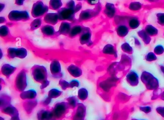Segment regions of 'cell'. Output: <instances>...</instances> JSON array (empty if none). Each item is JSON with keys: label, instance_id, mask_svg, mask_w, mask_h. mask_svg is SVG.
Here are the masks:
<instances>
[{"label": "cell", "instance_id": "obj_1", "mask_svg": "<svg viewBox=\"0 0 164 120\" xmlns=\"http://www.w3.org/2000/svg\"><path fill=\"white\" fill-rule=\"evenodd\" d=\"M32 75L34 80L42 83L47 80V73L45 68L43 66H35L33 68Z\"/></svg>", "mask_w": 164, "mask_h": 120}, {"label": "cell", "instance_id": "obj_2", "mask_svg": "<svg viewBox=\"0 0 164 120\" xmlns=\"http://www.w3.org/2000/svg\"><path fill=\"white\" fill-rule=\"evenodd\" d=\"M15 86L18 91L23 92L27 86V77L26 72L21 71L16 77L15 81Z\"/></svg>", "mask_w": 164, "mask_h": 120}, {"label": "cell", "instance_id": "obj_3", "mask_svg": "<svg viewBox=\"0 0 164 120\" xmlns=\"http://www.w3.org/2000/svg\"><path fill=\"white\" fill-rule=\"evenodd\" d=\"M48 7L46 6L43 2L38 1L36 2L33 6L32 14L33 17L37 18L42 16L48 12Z\"/></svg>", "mask_w": 164, "mask_h": 120}, {"label": "cell", "instance_id": "obj_4", "mask_svg": "<svg viewBox=\"0 0 164 120\" xmlns=\"http://www.w3.org/2000/svg\"><path fill=\"white\" fill-rule=\"evenodd\" d=\"M76 11L74 9L71 8H61L58 11V15L59 19L61 20L72 21L74 19L75 14Z\"/></svg>", "mask_w": 164, "mask_h": 120}, {"label": "cell", "instance_id": "obj_5", "mask_svg": "<svg viewBox=\"0 0 164 120\" xmlns=\"http://www.w3.org/2000/svg\"><path fill=\"white\" fill-rule=\"evenodd\" d=\"M8 18L11 21H26L29 19V16L26 11H13L9 14Z\"/></svg>", "mask_w": 164, "mask_h": 120}, {"label": "cell", "instance_id": "obj_6", "mask_svg": "<svg viewBox=\"0 0 164 120\" xmlns=\"http://www.w3.org/2000/svg\"><path fill=\"white\" fill-rule=\"evenodd\" d=\"M7 55L9 58H11L15 57L24 58L27 56V51L24 48H9L7 50Z\"/></svg>", "mask_w": 164, "mask_h": 120}, {"label": "cell", "instance_id": "obj_7", "mask_svg": "<svg viewBox=\"0 0 164 120\" xmlns=\"http://www.w3.org/2000/svg\"><path fill=\"white\" fill-rule=\"evenodd\" d=\"M68 106L69 104H66V103L64 102L57 103L55 106L52 112L54 116L57 118H60L61 117H62L66 113Z\"/></svg>", "mask_w": 164, "mask_h": 120}, {"label": "cell", "instance_id": "obj_8", "mask_svg": "<svg viewBox=\"0 0 164 120\" xmlns=\"http://www.w3.org/2000/svg\"><path fill=\"white\" fill-rule=\"evenodd\" d=\"M50 69L52 75L55 76H56V77H61L60 64L57 60H54L52 61L50 66Z\"/></svg>", "mask_w": 164, "mask_h": 120}, {"label": "cell", "instance_id": "obj_9", "mask_svg": "<svg viewBox=\"0 0 164 120\" xmlns=\"http://www.w3.org/2000/svg\"><path fill=\"white\" fill-rule=\"evenodd\" d=\"M58 14L49 13L46 14L44 17V20L45 23L51 24H55L59 20Z\"/></svg>", "mask_w": 164, "mask_h": 120}, {"label": "cell", "instance_id": "obj_10", "mask_svg": "<svg viewBox=\"0 0 164 120\" xmlns=\"http://www.w3.org/2000/svg\"><path fill=\"white\" fill-rule=\"evenodd\" d=\"M91 33L88 29L84 30V32L82 33L80 37V42L81 44H87L89 45V43L91 42Z\"/></svg>", "mask_w": 164, "mask_h": 120}, {"label": "cell", "instance_id": "obj_11", "mask_svg": "<svg viewBox=\"0 0 164 120\" xmlns=\"http://www.w3.org/2000/svg\"><path fill=\"white\" fill-rule=\"evenodd\" d=\"M16 70V68L11 66L9 64H5L2 68V73L5 76L9 77Z\"/></svg>", "mask_w": 164, "mask_h": 120}, {"label": "cell", "instance_id": "obj_12", "mask_svg": "<svg viewBox=\"0 0 164 120\" xmlns=\"http://www.w3.org/2000/svg\"><path fill=\"white\" fill-rule=\"evenodd\" d=\"M115 12H116V10H115L114 5L113 4H110V3H107L106 4L104 12L107 15V17L110 18H112L114 16Z\"/></svg>", "mask_w": 164, "mask_h": 120}, {"label": "cell", "instance_id": "obj_13", "mask_svg": "<svg viewBox=\"0 0 164 120\" xmlns=\"http://www.w3.org/2000/svg\"><path fill=\"white\" fill-rule=\"evenodd\" d=\"M68 71L72 76L74 77H79L82 75V69L75 65H71L68 67Z\"/></svg>", "mask_w": 164, "mask_h": 120}, {"label": "cell", "instance_id": "obj_14", "mask_svg": "<svg viewBox=\"0 0 164 120\" xmlns=\"http://www.w3.org/2000/svg\"><path fill=\"white\" fill-rule=\"evenodd\" d=\"M116 31L118 36L121 37H124L126 36L128 33L129 29L126 25L120 24L116 28Z\"/></svg>", "mask_w": 164, "mask_h": 120}, {"label": "cell", "instance_id": "obj_15", "mask_svg": "<svg viewBox=\"0 0 164 120\" xmlns=\"http://www.w3.org/2000/svg\"><path fill=\"white\" fill-rule=\"evenodd\" d=\"M37 96L36 91L33 90H30L28 91H23L20 95L22 99H34Z\"/></svg>", "mask_w": 164, "mask_h": 120}, {"label": "cell", "instance_id": "obj_16", "mask_svg": "<svg viewBox=\"0 0 164 120\" xmlns=\"http://www.w3.org/2000/svg\"><path fill=\"white\" fill-rule=\"evenodd\" d=\"M54 116L52 112L48 111H41L38 113V120H49Z\"/></svg>", "mask_w": 164, "mask_h": 120}, {"label": "cell", "instance_id": "obj_17", "mask_svg": "<svg viewBox=\"0 0 164 120\" xmlns=\"http://www.w3.org/2000/svg\"><path fill=\"white\" fill-rule=\"evenodd\" d=\"M71 29V25L68 22H63L61 24L59 33L63 35L69 34Z\"/></svg>", "mask_w": 164, "mask_h": 120}, {"label": "cell", "instance_id": "obj_18", "mask_svg": "<svg viewBox=\"0 0 164 120\" xmlns=\"http://www.w3.org/2000/svg\"><path fill=\"white\" fill-rule=\"evenodd\" d=\"M2 111V112L12 116L18 115V111L16 108L11 105H8L7 106L5 107Z\"/></svg>", "mask_w": 164, "mask_h": 120}, {"label": "cell", "instance_id": "obj_19", "mask_svg": "<svg viewBox=\"0 0 164 120\" xmlns=\"http://www.w3.org/2000/svg\"><path fill=\"white\" fill-rule=\"evenodd\" d=\"M86 113V108L82 104L79 103L78 105L76 113L74 117L77 118H84Z\"/></svg>", "mask_w": 164, "mask_h": 120}, {"label": "cell", "instance_id": "obj_20", "mask_svg": "<svg viewBox=\"0 0 164 120\" xmlns=\"http://www.w3.org/2000/svg\"><path fill=\"white\" fill-rule=\"evenodd\" d=\"M94 14H95V13L93 10H88L83 11L80 13L79 19L81 20H88L89 19L92 17Z\"/></svg>", "mask_w": 164, "mask_h": 120}, {"label": "cell", "instance_id": "obj_21", "mask_svg": "<svg viewBox=\"0 0 164 120\" xmlns=\"http://www.w3.org/2000/svg\"><path fill=\"white\" fill-rule=\"evenodd\" d=\"M42 32L46 36H52L55 34V31L53 27L50 25H46L42 28Z\"/></svg>", "mask_w": 164, "mask_h": 120}, {"label": "cell", "instance_id": "obj_22", "mask_svg": "<svg viewBox=\"0 0 164 120\" xmlns=\"http://www.w3.org/2000/svg\"><path fill=\"white\" fill-rule=\"evenodd\" d=\"M138 35L142 38L144 43L146 44H148L151 41V38L150 36L147 33L145 30H142L138 32Z\"/></svg>", "mask_w": 164, "mask_h": 120}, {"label": "cell", "instance_id": "obj_23", "mask_svg": "<svg viewBox=\"0 0 164 120\" xmlns=\"http://www.w3.org/2000/svg\"><path fill=\"white\" fill-rule=\"evenodd\" d=\"M129 26L132 29H136L140 26V22L138 18L135 17L130 18L128 22Z\"/></svg>", "mask_w": 164, "mask_h": 120}, {"label": "cell", "instance_id": "obj_24", "mask_svg": "<svg viewBox=\"0 0 164 120\" xmlns=\"http://www.w3.org/2000/svg\"><path fill=\"white\" fill-rule=\"evenodd\" d=\"M145 31L150 36H155L158 34V30L154 26L151 24H148L146 26Z\"/></svg>", "mask_w": 164, "mask_h": 120}, {"label": "cell", "instance_id": "obj_25", "mask_svg": "<svg viewBox=\"0 0 164 120\" xmlns=\"http://www.w3.org/2000/svg\"><path fill=\"white\" fill-rule=\"evenodd\" d=\"M83 30V29L81 26H75L71 29L69 35L70 37H74L79 33H82Z\"/></svg>", "mask_w": 164, "mask_h": 120}, {"label": "cell", "instance_id": "obj_26", "mask_svg": "<svg viewBox=\"0 0 164 120\" xmlns=\"http://www.w3.org/2000/svg\"><path fill=\"white\" fill-rule=\"evenodd\" d=\"M62 6V2L61 0H51L50 7L52 9L57 10Z\"/></svg>", "mask_w": 164, "mask_h": 120}, {"label": "cell", "instance_id": "obj_27", "mask_svg": "<svg viewBox=\"0 0 164 120\" xmlns=\"http://www.w3.org/2000/svg\"><path fill=\"white\" fill-rule=\"evenodd\" d=\"M88 93L86 89L84 88L80 89L78 92V98L82 100H84L87 98Z\"/></svg>", "mask_w": 164, "mask_h": 120}, {"label": "cell", "instance_id": "obj_28", "mask_svg": "<svg viewBox=\"0 0 164 120\" xmlns=\"http://www.w3.org/2000/svg\"><path fill=\"white\" fill-rule=\"evenodd\" d=\"M142 7V5L140 2H134L130 3L129 8L130 10L135 11H138L141 9Z\"/></svg>", "mask_w": 164, "mask_h": 120}, {"label": "cell", "instance_id": "obj_29", "mask_svg": "<svg viewBox=\"0 0 164 120\" xmlns=\"http://www.w3.org/2000/svg\"><path fill=\"white\" fill-rule=\"evenodd\" d=\"M61 93L62 92L57 89H52L49 91L48 97L51 99L56 98L57 97H59Z\"/></svg>", "mask_w": 164, "mask_h": 120}, {"label": "cell", "instance_id": "obj_30", "mask_svg": "<svg viewBox=\"0 0 164 120\" xmlns=\"http://www.w3.org/2000/svg\"><path fill=\"white\" fill-rule=\"evenodd\" d=\"M42 24V19L41 18H37L33 21L30 24L31 29L34 30L37 29L38 28L40 27Z\"/></svg>", "mask_w": 164, "mask_h": 120}, {"label": "cell", "instance_id": "obj_31", "mask_svg": "<svg viewBox=\"0 0 164 120\" xmlns=\"http://www.w3.org/2000/svg\"><path fill=\"white\" fill-rule=\"evenodd\" d=\"M9 33V30L6 26H2L0 28V36L2 37H6Z\"/></svg>", "mask_w": 164, "mask_h": 120}, {"label": "cell", "instance_id": "obj_32", "mask_svg": "<svg viewBox=\"0 0 164 120\" xmlns=\"http://www.w3.org/2000/svg\"><path fill=\"white\" fill-rule=\"evenodd\" d=\"M114 47L112 45H107L106 46L104 47L103 49L104 53L107 54H114Z\"/></svg>", "mask_w": 164, "mask_h": 120}, {"label": "cell", "instance_id": "obj_33", "mask_svg": "<svg viewBox=\"0 0 164 120\" xmlns=\"http://www.w3.org/2000/svg\"><path fill=\"white\" fill-rule=\"evenodd\" d=\"M27 103V105L25 106V107H26V111L28 112V111H31L32 112L33 109L36 106L37 103L34 100H28Z\"/></svg>", "mask_w": 164, "mask_h": 120}, {"label": "cell", "instance_id": "obj_34", "mask_svg": "<svg viewBox=\"0 0 164 120\" xmlns=\"http://www.w3.org/2000/svg\"><path fill=\"white\" fill-rule=\"evenodd\" d=\"M68 103L69 106L72 108L76 107L77 105V100L76 98L74 97H70L68 99Z\"/></svg>", "mask_w": 164, "mask_h": 120}, {"label": "cell", "instance_id": "obj_35", "mask_svg": "<svg viewBox=\"0 0 164 120\" xmlns=\"http://www.w3.org/2000/svg\"><path fill=\"white\" fill-rule=\"evenodd\" d=\"M157 23L161 26H164V13H158L156 14Z\"/></svg>", "mask_w": 164, "mask_h": 120}, {"label": "cell", "instance_id": "obj_36", "mask_svg": "<svg viewBox=\"0 0 164 120\" xmlns=\"http://www.w3.org/2000/svg\"><path fill=\"white\" fill-rule=\"evenodd\" d=\"M121 47H122V50L124 52H128V53H129V52H132V47L129 46L128 43H124L121 46Z\"/></svg>", "mask_w": 164, "mask_h": 120}, {"label": "cell", "instance_id": "obj_37", "mask_svg": "<svg viewBox=\"0 0 164 120\" xmlns=\"http://www.w3.org/2000/svg\"><path fill=\"white\" fill-rule=\"evenodd\" d=\"M154 51H155V53L156 54H162L164 52V47L161 45L157 46L156 47H155Z\"/></svg>", "mask_w": 164, "mask_h": 120}, {"label": "cell", "instance_id": "obj_38", "mask_svg": "<svg viewBox=\"0 0 164 120\" xmlns=\"http://www.w3.org/2000/svg\"><path fill=\"white\" fill-rule=\"evenodd\" d=\"M59 84L61 86V87L63 90H65L67 88H69L70 87V85L69 83L67 82L66 81L64 80H61L60 81Z\"/></svg>", "mask_w": 164, "mask_h": 120}, {"label": "cell", "instance_id": "obj_39", "mask_svg": "<svg viewBox=\"0 0 164 120\" xmlns=\"http://www.w3.org/2000/svg\"><path fill=\"white\" fill-rule=\"evenodd\" d=\"M146 59L147 61H154L156 59V57L152 52H150L146 56Z\"/></svg>", "mask_w": 164, "mask_h": 120}, {"label": "cell", "instance_id": "obj_40", "mask_svg": "<svg viewBox=\"0 0 164 120\" xmlns=\"http://www.w3.org/2000/svg\"><path fill=\"white\" fill-rule=\"evenodd\" d=\"M70 88H74V87H78L79 85V82L77 80H73L70 81L69 83Z\"/></svg>", "mask_w": 164, "mask_h": 120}, {"label": "cell", "instance_id": "obj_41", "mask_svg": "<svg viewBox=\"0 0 164 120\" xmlns=\"http://www.w3.org/2000/svg\"><path fill=\"white\" fill-rule=\"evenodd\" d=\"M67 6H68V8H71V9H75V2L71 0L69 2H68V4H67Z\"/></svg>", "mask_w": 164, "mask_h": 120}, {"label": "cell", "instance_id": "obj_42", "mask_svg": "<svg viewBox=\"0 0 164 120\" xmlns=\"http://www.w3.org/2000/svg\"><path fill=\"white\" fill-rule=\"evenodd\" d=\"M49 82L47 80L44 81L42 83V86H41V89H44V88H46L47 86L49 85Z\"/></svg>", "mask_w": 164, "mask_h": 120}, {"label": "cell", "instance_id": "obj_43", "mask_svg": "<svg viewBox=\"0 0 164 120\" xmlns=\"http://www.w3.org/2000/svg\"><path fill=\"white\" fill-rule=\"evenodd\" d=\"M87 1L91 5H94L98 3L99 0H87Z\"/></svg>", "mask_w": 164, "mask_h": 120}, {"label": "cell", "instance_id": "obj_44", "mask_svg": "<svg viewBox=\"0 0 164 120\" xmlns=\"http://www.w3.org/2000/svg\"><path fill=\"white\" fill-rule=\"evenodd\" d=\"M51 98H50V97H48V98H47L44 102H43V104L44 105H48V104L50 103V102H51Z\"/></svg>", "mask_w": 164, "mask_h": 120}, {"label": "cell", "instance_id": "obj_45", "mask_svg": "<svg viewBox=\"0 0 164 120\" xmlns=\"http://www.w3.org/2000/svg\"><path fill=\"white\" fill-rule=\"evenodd\" d=\"M25 1V0H15V4L18 5H23Z\"/></svg>", "mask_w": 164, "mask_h": 120}, {"label": "cell", "instance_id": "obj_46", "mask_svg": "<svg viewBox=\"0 0 164 120\" xmlns=\"http://www.w3.org/2000/svg\"><path fill=\"white\" fill-rule=\"evenodd\" d=\"M11 120H20V119L19 118L18 115L12 116V118H11Z\"/></svg>", "mask_w": 164, "mask_h": 120}, {"label": "cell", "instance_id": "obj_47", "mask_svg": "<svg viewBox=\"0 0 164 120\" xmlns=\"http://www.w3.org/2000/svg\"><path fill=\"white\" fill-rule=\"evenodd\" d=\"M5 21H6V20H5V17H1V18H0V22H1V23H5Z\"/></svg>", "mask_w": 164, "mask_h": 120}, {"label": "cell", "instance_id": "obj_48", "mask_svg": "<svg viewBox=\"0 0 164 120\" xmlns=\"http://www.w3.org/2000/svg\"><path fill=\"white\" fill-rule=\"evenodd\" d=\"M73 120H84V118H77V117H74Z\"/></svg>", "mask_w": 164, "mask_h": 120}, {"label": "cell", "instance_id": "obj_49", "mask_svg": "<svg viewBox=\"0 0 164 120\" xmlns=\"http://www.w3.org/2000/svg\"><path fill=\"white\" fill-rule=\"evenodd\" d=\"M148 1L151 2H157L158 0H148Z\"/></svg>", "mask_w": 164, "mask_h": 120}, {"label": "cell", "instance_id": "obj_50", "mask_svg": "<svg viewBox=\"0 0 164 120\" xmlns=\"http://www.w3.org/2000/svg\"><path fill=\"white\" fill-rule=\"evenodd\" d=\"M1 11H2V8L5 7V5H2V4H1Z\"/></svg>", "mask_w": 164, "mask_h": 120}, {"label": "cell", "instance_id": "obj_51", "mask_svg": "<svg viewBox=\"0 0 164 120\" xmlns=\"http://www.w3.org/2000/svg\"></svg>", "mask_w": 164, "mask_h": 120}]
</instances>
